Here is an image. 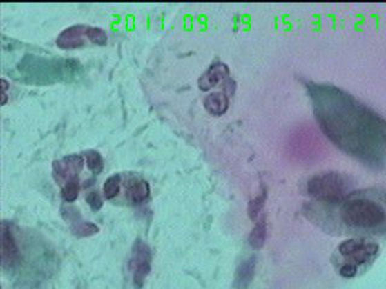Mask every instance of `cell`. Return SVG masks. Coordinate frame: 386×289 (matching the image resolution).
Returning <instances> with one entry per match:
<instances>
[{"label": "cell", "instance_id": "obj_1", "mask_svg": "<svg viewBox=\"0 0 386 289\" xmlns=\"http://www.w3.org/2000/svg\"><path fill=\"white\" fill-rule=\"evenodd\" d=\"M314 110L325 133L349 156L372 168L386 164V122L332 86L314 88Z\"/></svg>", "mask_w": 386, "mask_h": 289}, {"label": "cell", "instance_id": "obj_2", "mask_svg": "<svg viewBox=\"0 0 386 289\" xmlns=\"http://www.w3.org/2000/svg\"><path fill=\"white\" fill-rule=\"evenodd\" d=\"M305 215L324 232L337 237L386 235V190H353L334 203L311 201Z\"/></svg>", "mask_w": 386, "mask_h": 289}, {"label": "cell", "instance_id": "obj_3", "mask_svg": "<svg viewBox=\"0 0 386 289\" xmlns=\"http://www.w3.org/2000/svg\"><path fill=\"white\" fill-rule=\"evenodd\" d=\"M380 255V246L371 237H351L339 243L331 257L334 270L344 279L366 274Z\"/></svg>", "mask_w": 386, "mask_h": 289}, {"label": "cell", "instance_id": "obj_4", "mask_svg": "<svg viewBox=\"0 0 386 289\" xmlns=\"http://www.w3.org/2000/svg\"><path fill=\"white\" fill-rule=\"evenodd\" d=\"M307 190L314 201L334 203L353 192V183L340 172H322L308 181Z\"/></svg>", "mask_w": 386, "mask_h": 289}, {"label": "cell", "instance_id": "obj_5", "mask_svg": "<svg viewBox=\"0 0 386 289\" xmlns=\"http://www.w3.org/2000/svg\"><path fill=\"white\" fill-rule=\"evenodd\" d=\"M132 266L134 269V285L140 288L151 270V252L148 245L140 240L134 243Z\"/></svg>", "mask_w": 386, "mask_h": 289}, {"label": "cell", "instance_id": "obj_6", "mask_svg": "<svg viewBox=\"0 0 386 289\" xmlns=\"http://www.w3.org/2000/svg\"><path fill=\"white\" fill-rule=\"evenodd\" d=\"M82 168L84 158L80 155H70L53 163L55 175L58 176V180H66L67 182L79 179Z\"/></svg>", "mask_w": 386, "mask_h": 289}, {"label": "cell", "instance_id": "obj_7", "mask_svg": "<svg viewBox=\"0 0 386 289\" xmlns=\"http://www.w3.org/2000/svg\"><path fill=\"white\" fill-rule=\"evenodd\" d=\"M19 261V248L15 241L11 228L6 222L1 223V266L12 268Z\"/></svg>", "mask_w": 386, "mask_h": 289}, {"label": "cell", "instance_id": "obj_8", "mask_svg": "<svg viewBox=\"0 0 386 289\" xmlns=\"http://www.w3.org/2000/svg\"><path fill=\"white\" fill-rule=\"evenodd\" d=\"M87 28L88 26L79 24L72 26L69 28L64 29L62 33L58 35L57 46L62 50H74L80 48L85 45V38H87Z\"/></svg>", "mask_w": 386, "mask_h": 289}, {"label": "cell", "instance_id": "obj_9", "mask_svg": "<svg viewBox=\"0 0 386 289\" xmlns=\"http://www.w3.org/2000/svg\"><path fill=\"white\" fill-rule=\"evenodd\" d=\"M229 75V69L224 63H215L211 67L206 70V72L200 76V81H198V86L200 90H209L215 87V86L220 83L221 81L227 79Z\"/></svg>", "mask_w": 386, "mask_h": 289}, {"label": "cell", "instance_id": "obj_10", "mask_svg": "<svg viewBox=\"0 0 386 289\" xmlns=\"http://www.w3.org/2000/svg\"><path fill=\"white\" fill-rule=\"evenodd\" d=\"M229 100L227 95L221 92H215L204 99L205 110L213 116H221L229 109Z\"/></svg>", "mask_w": 386, "mask_h": 289}, {"label": "cell", "instance_id": "obj_11", "mask_svg": "<svg viewBox=\"0 0 386 289\" xmlns=\"http://www.w3.org/2000/svg\"><path fill=\"white\" fill-rule=\"evenodd\" d=\"M127 195L133 204H140L148 199L150 195V186L144 180H133L127 187Z\"/></svg>", "mask_w": 386, "mask_h": 289}, {"label": "cell", "instance_id": "obj_12", "mask_svg": "<svg viewBox=\"0 0 386 289\" xmlns=\"http://www.w3.org/2000/svg\"><path fill=\"white\" fill-rule=\"evenodd\" d=\"M255 258H249L247 261H244L235 274V283L239 288H244L250 283V281L253 280V272H255Z\"/></svg>", "mask_w": 386, "mask_h": 289}, {"label": "cell", "instance_id": "obj_13", "mask_svg": "<svg viewBox=\"0 0 386 289\" xmlns=\"http://www.w3.org/2000/svg\"><path fill=\"white\" fill-rule=\"evenodd\" d=\"M266 234H267L266 222H264V219L262 218L261 221H258L256 227L253 228V232H251L250 239H249L250 245H251L253 248H260V247H262L263 243H264V240H266Z\"/></svg>", "mask_w": 386, "mask_h": 289}, {"label": "cell", "instance_id": "obj_14", "mask_svg": "<svg viewBox=\"0 0 386 289\" xmlns=\"http://www.w3.org/2000/svg\"><path fill=\"white\" fill-rule=\"evenodd\" d=\"M121 188V176L119 174L110 176L108 180L105 181L103 192L106 199H114L115 197H117Z\"/></svg>", "mask_w": 386, "mask_h": 289}, {"label": "cell", "instance_id": "obj_15", "mask_svg": "<svg viewBox=\"0 0 386 289\" xmlns=\"http://www.w3.org/2000/svg\"><path fill=\"white\" fill-rule=\"evenodd\" d=\"M86 161L88 169L95 172V174H99L100 171L103 170L104 166V161H103V157L100 155L99 152L95 151V150H90L86 152Z\"/></svg>", "mask_w": 386, "mask_h": 289}, {"label": "cell", "instance_id": "obj_16", "mask_svg": "<svg viewBox=\"0 0 386 289\" xmlns=\"http://www.w3.org/2000/svg\"><path fill=\"white\" fill-rule=\"evenodd\" d=\"M72 230L77 237H91L99 232V228L93 223L77 222L73 224Z\"/></svg>", "mask_w": 386, "mask_h": 289}, {"label": "cell", "instance_id": "obj_17", "mask_svg": "<svg viewBox=\"0 0 386 289\" xmlns=\"http://www.w3.org/2000/svg\"><path fill=\"white\" fill-rule=\"evenodd\" d=\"M79 179L77 180H72L67 182L64 187L62 188V198L66 200L67 203H73L79 197Z\"/></svg>", "mask_w": 386, "mask_h": 289}, {"label": "cell", "instance_id": "obj_18", "mask_svg": "<svg viewBox=\"0 0 386 289\" xmlns=\"http://www.w3.org/2000/svg\"><path fill=\"white\" fill-rule=\"evenodd\" d=\"M87 38L91 43H97L99 46H104L105 43H108V37L106 33L102 28L98 27H90L87 28Z\"/></svg>", "mask_w": 386, "mask_h": 289}, {"label": "cell", "instance_id": "obj_19", "mask_svg": "<svg viewBox=\"0 0 386 289\" xmlns=\"http://www.w3.org/2000/svg\"><path fill=\"white\" fill-rule=\"evenodd\" d=\"M264 199H266V195L263 193L262 195H258L256 199L250 201V205H249V216H250L251 219H256L258 218V214L261 212V209H262L263 204H264Z\"/></svg>", "mask_w": 386, "mask_h": 289}, {"label": "cell", "instance_id": "obj_20", "mask_svg": "<svg viewBox=\"0 0 386 289\" xmlns=\"http://www.w3.org/2000/svg\"><path fill=\"white\" fill-rule=\"evenodd\" d=\"M86 200L93 211H98L103 206V200H102L100 195L97 192H91L90 195H87Z\"/></svg>", "mask_w": 386, "mask_h": 289}, {"label": "cell", "instance_id": "obj_21", "mask_svg": "<svg viewBox=\"0 0 386 289\" xmlns=\"http://www.w3.org/2000/svg\"><path fill=\"white\" fill-rule=\"evenodd\" d=\"M1 85H3V94H1V105H5L6 103V99H8V95H6V90H8V87H9V83L6 82L5 79H1Z\"/></svg>", "mask_w": 386, "mask_h": 289}]
</instances>
